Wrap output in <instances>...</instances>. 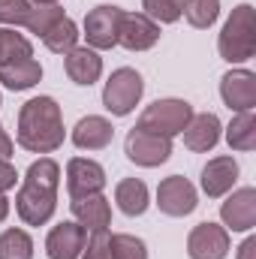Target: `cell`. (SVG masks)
Listing matches in <instances>:
<instances>
[{
	"mask_svg": "<svg viewBox=\"0 0 256 259\" xmlns=\"http://www.w3.org/2000/svg\"><path fill=\"white\" fill-rule=\"evenodd\" d=\"M58 184H61V166L55 160L42 157L27 169V178L15 196L18 217L27 226H42L52 220L58 205Z\"/></svg>",
	"mask_w": 256,
	"mask_h": 259,
	"instance_id": "obj_1",
	"label": "cell"
},
{
	"mask_svg": "<svg viewBox=\"0 0 256 259\" xmlns=\"http://www.w3.org/2000/svg\"><path fill=\"white\" fill-rule=\"evenodd\" d=\"M18 145L33 154H52L64 145L61 106L52 97H33L18 112Z\"/></svg>",
	"mask_w": 256,
	"mask_h": 259,
	"instance_id": "obj_2",
	"label": "cell"
},
{
	"mask_svg": "<svg viewBox=\"0 0 256 259\" xmlns=\"http://www.w3.org/2000/svg\"><path fill=\"white\" fill-rule=\"evenodd\" d=\"M220 58L229 61V64H241V61H250L256 52V18H253V6L250 3H241L232 9L229 21L223 24V33H220Z\"/></svg>",
	"mask_w": 256,
	"mask_h": 259,
	"instance_id": "obj_3",
	"label": "cell"
},
{
	"mask_svg": "<svg viewBox=\"0 0 256 259\" xmlns=\"http://www.w3.org/2000/svg\"><path fill=\"white\" fill-rule=\"evenodd\" d=\"M190 118H193L190 103H184V100H157V103H151L142 112L136 127L145 130V133H154V136L172 139V136L184 133V127L190 124Z\"/></svg>",
	"mask_w": 256,
	"mask_h": 259,
	"instance_id": "obj_4",
	"label": "cell"
},
{
	"mask_svg": "<svg viewBox=\"0 0 256 259\" xmlns=\"http://www.w3.org/2000/svg\"><path fill=\"white\" fill-rule=\"evenodd\" d=\"M142 91H145V81H142V75L136 72V69H115L112 72V78L106 81V88H103V106L112 112V115H130L133 109H136V103L142 100Z\"/></svg>",
	"mask_w": 256,
	"mask_h": 259,
	"instance_id": "obj_5",
	"label": "cell"
},
{
	"mask_svg": "<svg viewBox=\"0 0 256 259\" xmlns=\"http://www.w3.org/2000/svg\"><path fill=\"white\" fill-rule=\"evenodd\" d=\"M124 148H127V157L133 163H139V166H160L172 154V139L154 136V133H145V130L133 127Z\"/></svg>",
	"mask_w": 256,
	"mask_h": 259,
	"instance_id": "obj_6",
	"label": "cell"
},
{
	"mask_svg": "<svg viewBox=\"0 0 256 259\" xmlns=\"http://www.w3.org/2000/svg\"><path fill=\"white\" fill-rule=\"evenodd\" d=\"M124 9L118 6H97L84 18V36L94 49H112L118 46V27H121Z\"/></svg>",
	"mask_w": 256,
	"mask_h": 259,
	"instance_id": "obj_7",
	"label": "cell"
},
{
	"mask_svg": "<svg viewBox=\"0 0 256 259\" xmlns=\"http://www.w3.org/2000/svg\"><path fill=\"white\" fill-rule=\"evenodd\" d=\"M160 39V24L151 21L145 12H124L121 15V27H118V42L130 52H145L151 46H157Z\"/></svg>",
	"mask_w": 256,
	"mask_h": 259,
	"instance_id": "obj_8",
	"label": "cell"
},
{
	"mask_svg": "<svg viewBox=\"0 0 256 259\" xmlns=\"http://www.w3.org/2000/svg\"><path fill=\"white\" fill-rule=\"evenodd\" d=\"M223 103L232 112H253L256 106V75L250 69H232L220 81Z\"/></svg>",
	"mask_w": 256,
	"mask_h": 259,
	"instance_id": "obj_9",
	"label": "cell"
},
{
	"mask_svg": "<svg viewBox=\"0 0 256 259\" xmlns=\"http://www.w3.org/2000/svg\"><path fill=\"white\" fill-rule=\"evenodd\" d=\"M190 259H223L229 253V235L217 223H199L187 238Z\"/></svg>",
	"mask_w": 256,
	"mask_h": 259,
	"instance_id": "obj_10",
	"label": "cell"
},
{
	"mask_svg": "<svg viewBox=\"0 0 256 259\" xmlns=\"http://www.w3.org/2000/svg\"><path fill=\"white\" fill-rule=\"evenodd\" d=\"M66 187L72 199H81V196H94L106 187V172L100 163L94 160H81V157H72L69 166H66Z\"/></svg>",
	"mask_w": 256,
	"mask_h": 259,
	"instance_id": "obj_11",
	"label": "cell"
},
{
	"mask_svg": "<svg viewBox=\"0 0 256 259\" xmlns=\"http://www.w3.org/2000/svg\"><path fill=\"white\" fill-rule=\"evenodd\" d=\"M157 205L169 217H184L196 208V190H193V184L187 178L172 175L157 187Z\"/></svg>",
	"mask_w": 256,
	"mask_h": 259,
	"instance_id": "obj_12",
	"label": "cell"
},
{
	"mask_svg": "<svg viewBox=\"0 0 256 259\" xmlns=\"http://www.w3.org/2000/svg\"><path fill=\"white\" fill-rule=\"evenodd\" d=\"M84 241H88V229L81 223H61L49 232L46 241L49 259H78L84 250Z\"/></svg>",
	"mask_w": 256,
	"mask_h": 259,
	"instance_id": "obj_13",
	"label": "cell"
},
{
	"mask_svg": "<svg viewBox=\"0 0 256 259\" xmlns=\"http://www.w3.org/2000/svg\"><path fill=\"white\" fill-rule=\"evenodd\" d=\"M220 217H223V223H226L232 232H247V229H253V223H256V190L253 187H244V190L232 193L223 202Z\"/></svg>",
	"mask_w": 256,
	"mask_h": 259,
	"instance_id": "obj_14",
	"label": "cell"
},
{
	"mask_svg": "<svg viewBox=\"0 0 256 259\" xmlns=\"http://www.w3.org/2000/svg\"><path fill=\"white\" fill-rule=\"evenodd\" d=\"M235 181H238V163L232 157H214L202 169V190L211 196V199L229 193Z\"/></svg>",
	"mask_w": 256,
	"mask_h": 259,
	"instance_id": "obj_15",
	"label": "cell"
},
{
	"mask_svg": "<svg viewBox=\"0 0 256 259\" xmlns=\"http://www.w3.org/2000/svg\"><path fill=\"white\" fill-rule=\"evenodd\" d=\"M72 214H75V220L84 226V229H106L109 223H112V205H109V199L100 193L94 196H81V199H72Z\"/></svg>",
	"mask_w": 256,
	"mask_h": 259,
	"instance_id": "obj_16",
	"label": "cell"
},
{
	"mask_svg": "<svg viewBox=\"0 0 256 259\" xmlns=\"http://www.w3.org/2000/svg\"><path fill=\"white\" fill-rule=\"evenodd\" d=\"M66 75L75 81V84H94L97 78H100V72H103V58L94 52V49H72V52H66Z\"/></svg>",
	"mask_w": 256,
	"mask_h": 259,
	"instance_id": "obj_17",
	"label": "cell"
},
{
	"mask_svg": "<svg viewBox=\"0 0 256 259\" xmlns=\"http://www.w3.org/2000/svg\"><path fill=\"white\" fill-rule=\"evenodd\" d=\"M220 139V121L217 115L205 112V115H193L190 124L184 127V145L190 151H211Z\"/></svg>",
	"mask_w": 256,
	"mask_h": 259,
	"instance_id": "obj_18",
	"label": "cell"
},
{
	"mask_svg": "<svg viewBox=\"0 0 256 259\" xmlns=\"http://www.w3.org/2000/svg\"><path fill=\"white\" fill-rule=\"evenodd\" d=\"M112 136H115L112 124H109L106 118H97V115L81 118V121L75 124V130H72V142H75L78 148H88V151L106 148V145L112 142Z\"/></svg>",
	"mask_w": 256,
	"mask_h": 259,
	"instance_id": "obj_19",
	"label": "cell"
},
{
	"mask_svg": "<svg viewBox=\"0 0 256 259\" xmlns=\"http://www.w3.org/2000/svg\"><path fill=\"white\" fill-rule=\"evenodd\" d=\"M42 78V66L36 64L33 58H21L12 64L0 66V84L9 91H27Z\"/></svg>",
	"mask_w": 256,
	"mask_h": 259,
	"instance_id": "obj_20",
	"label": "cell"
},
{
	"mask_svg": "<svg viewBox=\"0 0 256 259\" xmlns=\"http://www.w3.org/2000/svg\"><path fill=\"white\" fill-rule=\"evenodd\" d=\"M115 202H118V208L124 214H130V217L145 214V208H148V187L139 178H124L115 187Z\"/></svg>",
	"mask_w": 256,
	"mask_h": 259,
	"instance_id": "obj_21",
	"label": "cell"
},
{
	"mask_svg": "<svg viewBox=\"0 0 256 259\" xmlns=\"http://www.w3.org/2000/svg\"><path fill=\"white\" fill-rule=\"evenodd\" d=\"M226 142L235 151H253L256 148V118L253 112H238V118L226 130Z\"/></svg>",
	"mask_w": 256,
	"mask_h": 259,
	"instance_id": "obj_22",
	"label": "cell"
},
{
	"mask_svg": "<svg viewBox=\"0 0 256 259\" xmlns=\"http://www.w3.org/2000/svg\"><path fill=\"white\" fill-rule=\"evenodd\" d=\"M42 42H46L55 55H66V52H72L75 42H78V27H75V21L64 15V18H61V21L42 36Z\"/></svg>",
	"mask_w": 256,
	"mask_h": 259,
	"instance_id": "obj_23",
	"label": "cell"
},
{
	"mask_svg": "<svg viewBox=\"0 0 256 259\" xmlns=\"http://www.w3.org/2000/svg\"><path fill=\"white\" fill-rule=\"evenodd\" d=\"M0 259H33V241L24 229H6L0 235Z\"/></svg>",
	"mask_w": 256,
	"mask_h": 259,
	"instance_id": "obj_24",
	"label": "cell"
},
{
	"mask_svg": "<svg viewBox=\"0 0 256 259\" xmlns=\"http://www.w3.org/2000/svg\"><path fill=\"white\" fill-rule=\"evenodd\" d=\"M61 18H64V9H61L58 3H36V6H30V15H27L24 27H30V33L46 36Z\"/></svg>",
	"mask_w": 256,
	"mask_h": 259,
	"instance_id": "obj_25",
	"label": "cell"
},
{
	"mask_svg": "<svg viewBox=\"0 0 256 259\" xmlns=\"http://www.w3.org/2000/svg\"><path fill=\"white\" fill-rule=\"evenodd\" d=\"M21 58H33L30 39L15 33V30H0V66L21 61Z\"/></svg>",
	"mask_w": 256,
	"mask_h": 259,
	"instance_id": "obj_26",
	"label": "cell"
},
{
	"mask_svg": "<svg viewBox=\"0 0 256 259\" xmlns=\"http://www.w3.org/2000/svg\"><path fill=\"white\" fill-rule=\"evenodd\" d=\"M181 12L193 27H211L220 15V0H184Z\"/></svg>",
	"mask_w": 256,
	"mask_h": 259,
	"instance_id": "obj_27",
	"label": "cell"
},
{
	"mask_svg": "<svg viewBox=\"0 0 256 259\" xmlns=\"http://www.w3.org/2000/svg\"><path fill=\"white\" fill-rule=\"evenodd\" d=\"M142 9L151 21H163V24H172L181 18V9H184V0H142Z\"/></svg>",
	"mask_w": 256,
	"mask_h": 259,
	"instance_id": "obj_28",
	"label": "cell"
},
{
	"mask_svg": "<svg viewBox=\"0 0 256 259\" xmlns=\"http://www.w3.org/2000/svg\"><path fill=\"white\" fill-rule=\"evenodd\" d=\"M109 253L112 259H148L145 241L136 235H109Z\"/></svg>",
	"mask_w": 256,
	"mask_h": 259,
	"instance_id": "obj_29",
	"label": "cell"
},
{
	"mask_svg": "<svg viewBox=\"0 0 256 259\" xmlns=\"http://www.w3.org/2000/svg\"><path fill=\"white\" fill-rule=\"evenodd\" d=\"M81 259H112L109 253V229H94L91 238L84 241Z\"/></svg>",
	"mask_w": 256,
	"mask_h": 259,
	"instance_id": "obj_30",
	"label": "cell"
},
{
	"mask_svg": "<svg viewBox=\"0 0 256 259\" xmlns=\"http://www.w3.org/2000/svg\"><path fill=\"white\" fill-rule=\"evenodd\" d=\"M30 15L27 0H0V24H24Z\"/></svg>",
	"mask_w": 256,
	"mask_h": 259,
	"instance_id": "obj_31",
	"label": "cell"
},
{
	"mask_svg": "<svg viewBox=\"0 0 256 259\" xmlns=\"http://www.w3.org/2000/svg\"><path fill=\"white\" fill-rule=\"evenodd\" d=\"M15 169L9 166V160H0V193L3 190H9V187H15Z\"/></svg>",
	"mask_w": 256,
	"mask_h": 259,
	"instance_id": "obj_32",
	"label": "cell"
},
{
	"mask_svg": "<svg viewBox=\"0 0 256 259\" xmlns=\"http://www.w3.org/2000/svg\"><path fill=\"white\" fill-rule=\"evenodd\" d=\"M238 259H256V238H247L238 247Z\"/></svg>",
	"mask_w": 256,
	"mask_h": 259,
	"instance_id": "obj_33",
	"label": "cell"
},
{
	"mask_svg": "<svg viewBox=\"0 0 256 259\" xmlns=\"http://www.w3.org/2000/svg\"><path fill=\"white\" fill-rule=\"evenodd\" d=\"M9 157H12V139L0 127V160H9Z\"/></svg>",
	"mask_w": 256,
	"mask_h": 259,
	"instance_id": "obj_34",
	"label": "cell"
},
{
	"mask_svg": "<svg viewBox=\"0 0 256 259\" xmlns=\"http://www.w3.org/2000/svg\"><path fill=\"white\" fill-rule=\"evenodd\" d=\"M6 214H9V202L3 199V193H0V223L6 220Z\"/></svg>",
	"mask_w": 256,
	"mask_h": 259,
	"instance_id": "obj_35",
	"label": "cell"
},
{
	"mask_svg": "<svg viewBox=\"0 0 256 259\" xmlns=\"http://www.w3.org/2000/svg\"><path fill=\"white\" fill-rule=\"evenodd\" d=\"M33 3H58V0H33Z\"/></svg>",
	"mask_w": 256,
	"mask_h": 259,
	"instance_id": "obj_36",
	"label": "cell"
}]
</instances>
